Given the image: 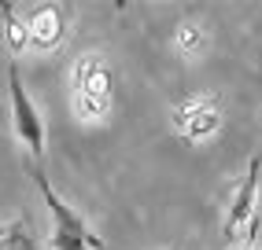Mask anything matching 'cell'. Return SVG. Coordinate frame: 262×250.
<instances>
[{"label":"cell","mask_w":262,"mask_h":250,"mask_svg":"<svg viewBox=\"0 0 262 250\" xmlns=\"http://www.w3.org/2000/svg\"><path fill=\"white\" fill-rule=\"evenodd\" d=\"M258 173H262V158H248V173L240 177V184L229 199V213H225V239L233 243H255L258 217H255V199H258Z\"/></svg>","instance_id":"obj_1"},{"label":"cell","mask_w":262,"mask_h":250,"mask_svg":"<svg viewBox=\"0 0 262 250\" xmlns=\"http://www.w3.org/2000/svg\"><path fill=\"white\" fill-rule=\"evenodd\" d=\"M8 96H11V125H15V136L23 140V147L41 158L45 155V118L41 111L33 107L30 92L23 88V78H19V66H8Z\"/></svg>","instance_id":"obj_2"},{"label":"cell","mask_w":262,"mask_h":250,"mask_svg":"<svg viewBox=\"0 0 262 250\" xmlns=\"http://www.w3.org/2000/svg\"><path fill=\"white\" fill-rule=\"evenodd\" d=\"M33 181H37V188H41V195H45V206H48V213H52V221H56V232H67V236L81 239L89 250H103V239L96 236L89 224H85V217H81L78 210H71V206L59 199V191L48 184V177H45L41 169H33Z\"/></svg>","instance_id":"obj_3"},{"label":"cell","mask_w":262,"mask_h":250,"mask_svg":"<svg viewBox=\"0 0 262 250\" xmlns=\"http://www.w3.org/2000/svg\"><path fill=\"white\" fill-rule=\"evenodd\" d=\"M26 26V41L41 52H52L59 41H63V30H67V15L59 4H41L30 11V19L23 22Z\"/></svg>","instance_id":"obj_4"},{"label":"cell","mask_w":262,"mask_h":250,"mask_svg":"<svg viewBox=\"0 0 262 250\" xmlns=\"http://www.w3.org/2000/svg\"><path fill=\"white\" fill-rule=\"evenodd\" d=\"M178 125L196 140V136H211L218 129V111L207 99H192L188 107H181L178 111Z\"/></svg>","instance_id":"obj_5"},{"label":"cell","mask_w":262,"mask_h":250,"mask_svg":"<svg viewBox=\"0 0 262 250\" xmlns=\"http://www.w3.org/2000/svg\"><path fill=\"white\" fill-rule=\"evenodd\" d=\"M0 15H4V33H8V48H11V56H19V52L30 44L26 41V26L15 19V11L8 4H0Z\"/></svg>","instance_id":"obj_6"},{"label":"cell","mask_w":262,"mask_h":250,"mask_svg":"<svg viewBox=\"0 0 262 250\" xmlns=\"http://www.w3.org/2000/svg\"><path fill=\"white\" fill-rule=\"evenodd\" d=\"M0 250H37V243L23 232V224H11V232L4 236V246H0Z\"/></svg>","instance_id":"obj_7"},{"label":"cell","mask_w":262,"mask_h":250,"mask_svg":"<svg viewBox=\"0 0 262 250\" xmlns=\"http://www.w3.org/2000/svg\"><path fill=\"white\" fill-rule=\"evenodd\" d=\"M48 243H52V250H89L81 239H74V236H67V232H56L52 228V236H48Z\"/></svg>","instance_id":"obj_8"},{"label":"cell","mask_w":262,"mask_h":250,"mask_svg":"<svg viewBox=\"0 0 262 250\" xmlns=\"http://www.w3.org/2000/svg\"><path fill=\"white\" fill-rule=\"evenodd\" d=\"M229 250H255V243H233Z\"/></svg>","instance_id":"obj_9"},{"label":"cell","mask_w":262,"mask_h":250,"mask_svg":"<svg viewBox=\"0 0 262 250\" xmlns=\"http://www.w3.org/2000/svg\"><path fill=\"white\" fill-rule=\"evenodd\" d=\"M8 232H11V224H0V243H4V236H8Z\"/></svg>","instance_id":"obj_10"}]
</instances>
